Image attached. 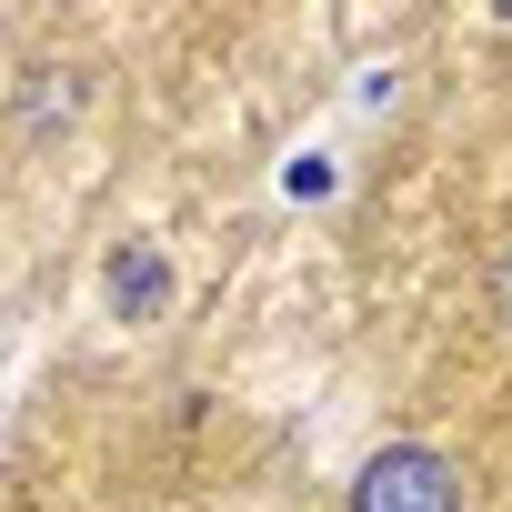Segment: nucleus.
<instances>
[{
  "instance_id": "1",
  "label": "nucleus",
  "mask_w": 512,
  "mask_h": 512,
  "mask_svg": "<svg viewBox=\"0 0 512 512\" xmlns=\"http://www.w3.org/2000/svg\"><path fill=\"white\" fill-rule=\"evenodd\" d=\"M352 512H462V482L442 452H382L352 492Z\"/></svg>"
},
{
  "instance_id": "2",
  "label": "nucleus",
  "mask_w": 512,
  "mask_h": 512,
  "mask_svg": "<svg viewBox=\"0 0 512 512\" xmlns=\"http://www.w3.org/2000/svg\"><path fill=\"white\" fill-rule=\"evenodd\" d=\"M502 302H512V282H502Z\"/></svg>"
}]
</instances>
